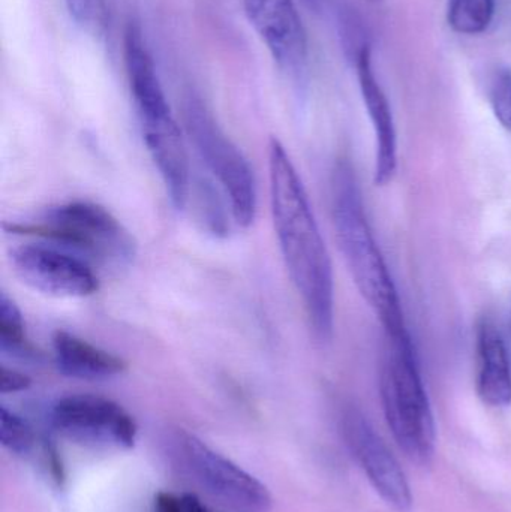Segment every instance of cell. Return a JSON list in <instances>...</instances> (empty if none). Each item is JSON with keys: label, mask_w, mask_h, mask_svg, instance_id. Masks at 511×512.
<instances>
[{"label": "cell", "mask_w": 511, "mask_h": 512, "mask_svg": "<svg viewBox=\"0 0 511 512\" xmlns=\"http://www.w3.org/2000/svg\"><path fill=\"white\" fill-rule=\"evenodd\" d=\"M30 385H32V381L29 376L18 372V370L2 367V382H0L2 394L20 393V391L27 390Z\"/></svg>", "instance_id": "44dd1931"}, {"label": "cell", "mask_w": 511, "mask_h": 512, "mask_svg": "<svg viewBox=\"0 0 511 512\" xmlns=\"http://www.w3.org/2000/svg\"><path fill=\"white\" fill-rule=\"evenodd\" d=\"M477 393L492 408L511 405V361L494 322L482 319L476 330Z\"/></svg>", "instance_id": "4fadbf2b"}, {"label": "cell", "mask_w": 511, "mask_h": 512, "mask_svg": "<svg viewBox=\"0 0 511 512\" xmlns=\"http://www.w3.org/2000/svg\"><path fill=\"white\" fill-rule=\"evenodd\" d=\"M0 442L14 456L24 457L35 447V433L30 424L6 406L0 408Z\"/></svg>", "instance_id": "e0dca14e"}, {"label": "cell", "mask_w": 511, "mask_h": 512, "mask_svg": "<svg viewBox=\"0 0 511 512\" xmlns=\"http://www.w3.org/2000/svg\"><path fill=\"white\" fill-rule=\"evenodd\" d=\"M341 427L348 450L375 492L393 510L410 511L413 495L407 475L368 418L359 409L348 406L342 414Z\"/></svg>", "instance_id": "9c48e42d"}, {"label": "cell", "mask_w": 511, "mask_h": 512, "mask_svg": "<svg viewBox=\"0 0 511 512\" xmlns=\"http://www.w3.org/2000/svg\"><path fill=\"white\" fill-rule=\"evenodd\" d=\"M332 218L339 249L360 294L374 309L386 336H404L408 330L401 298L369 225L356 174L347 161H339L333 170Z\"/></svg>", "instance_id": "7a4b0ae2"}, {"label": "cell", "mask_w": 511, "mask_h": 512, "mask_svg": "<svg viewBox=\"0 0 511 512\" xmlns=\"http://www.w3.org/2000/svg\"><path fill=\"white\" fill-rule=\"evenodd\" d=\"M269 183L273 225L285 267L315 339L327 343L335 327L332 259L302 179L278 140L270 141Z\"/></svg>", "instance_id": "6da1fadb"}, {"label": "cell", "mask_w": 511, "mask_h": 512, "mask_svg": "<svg viewBox=\"0 0 511 512\" xmlns=\"http://www.w3.org/2000/svg\"><path fill=\"white\" fill-rule=\"evenodd\" d=\"M182 499L185 512H210L209 508L194 493H186V495L182 496Z\"/></svg>", "instance_id": "603a6c76"}, {"label": "cell", "mask_w": 511, "mask_h": 512, "mask_svg": "<svg viewBox=\"0 0 511 512\" xmlns=\"http://www.w3.org/2000/svg\"><path fill=\"white\" fill-rule=\"evenodd\" d=\"M489 99L498 122L511 132V69L501 68L495 72Z\"/></svg>", "instance_id": "d6986e66"}, {"label": "cell", "mask_w": 511, "mask_h": 512, "mask_svg": "<svg viewBox=\"0 0 511 512\" xmlns=\"http://www.w3.org/2000/svg\"><path fill=\"white\" fill-rule=\"evenodd\" d=\"M0 349L9 357H35V351L26 336V324L17 304L3 292L0 298Z\"/></svg>", "instance_id": "9a60e30c"}, {"label": "cell", "mask_w": 511, "mask_h": 512, "mask_svg": "<svg viewBox=\"0 0 511 512\" xmlns=\"http://www.w3.org/2000/svg\"><path fill=\"white\" fill-rule=\"evenodd\" d=\"M303 2L306 3V5L311 6V8H317L318 0H303Z\"/></svg>", "instance_id": "cb8c5ba5"}, {"label": "cell", "mask_w": 511, "mask_h": 512, "mask_svg": "<svg viewBox=\"0 0 511 512\" xmlns=\"http://www.w3.org/2000/svg\"><path fill=\"white\" fill-rule=\"evenodd\" d=\"M144 141L161 174L162 182L177 210H183L191 198V165L188 147L171 108L138 114Z\"/></svg>", "instance_id": "8fae6325"}, {"label": "cell", "mask_w": 511, "mask_h": 512, "mask_svg": "<svg viewBox=\"0 0 511 512\" xmlns=\"http://www.w3.org/2000/svg\"><path fill=\"white\" fill-rule=\"evenodd\" d=\"M173 450L183 471L227 507L240 512H267L272 508V495L261 481L192 433L176 432Z\"/></svg>", "instance_id": "8992f818"}, {"label": "cell", "mask_w": 511, "mask_h": 512, "mask_svg": "<svg viewBox=\"0 0 511 512\" xmlns=\"http://www.w3.org/2000/svg\"><path fill=\"white\" fill-rule=\"evenodd\" d=\"M369 2H372V3H380V2H383V0H369Z\"/></svg>", "instance_id": "d4e9b609"}, {"label": "cell", "mask_w": 511, "mask_h": 512, "mask_svg": "<svg viewBox=\"0 0 511 512\" xmlns=\"http://www.w3.org/2000/svg\"><path fill=\"white\" fill-rule=\"evenodd\" d=\"M495 0H449L447 21L461 35H479L491 26Z\"/></svg>", "instance_id": "2e32d148"}, {"label": "cell", "mask_w": 511, "mask_h": 512, "mask_svg": "<svg viewBox=\"0 0 511 512\" xmlns=\"http://www.w3.org/2000/svg\"><path fill=\"white\" fill-rule=\"evenodd\" d=\"M183 120L201 162L224 192L234 222L242 228L251 227L257 218L258 189L248 159L222 131L201 99H186Z\"/></svg>", "instance_id": "5b68a950"}, {"label": "cell", "mask_w": 511, "mask_h": 512, "mask_svg": "<svg viewBox=\"0 0 511 512\" xmlns=\"http://www.w3.org/2000/svg\"><path fill=\"white\" fill-rule=\"evenodd\" d=\"M12 231L32 234L87 261L122 267L134 259L137 246L129 231L108 210L86 201L53 207L36 225H18Z\"/></svg>", "instance_id": "277c9868"}, {"label": "cell", "mask_w": 511, "mask_h": 512, "mask_svg": "<svg viewBox=\"0 0 511 512\" xmlns=\"http://www.w3.org/2000/svg\"><path fill=\"white\" fill-rule=\"evenodd\" d=\"M75 23L92 36H104L108 27L107 0H65Z\"/></svg>", "instance_id": "ac0fdd59"}, {"label": "cell", "mask_w": 511, "mask_h": 512, "mask_svg": "<svg viewBox=\"0 0 511 512\" xmlns=\"http://www.w3.org/2000/svg\"><path fill=\"white\" fill-rule=\"evenodd\" d=\"M153 512H185L183 499L177 498L173 493L158 492L155 496Z\"/></svg>", "instance_id": "7402d4cb"}, {"label": "cell", "mask_w": 511, "mask_h": 512, "mask_svg": "<svg viewBox=\"0 0 511 512\" xmlns=\"http://www.w3.org/2000/svg\"><path fill=\"white\" fill-rule=\"evenodd\" d=\"M18 279L45 295L83 298L99 289L92 262L53 243H27L11 254Z\"/></svg>", "instance_id": "ba28073f"}, {"label": "cell", "mask_w": 511, "mask_h": 512, "mask_svg": "<svg viewBox=\"0 0 511 512\" xmlns=\"http://www.w3.org/2000/svg\"><path fill=\"white\" fill-rule=\"evenodd\" d=\"M44 456L51 478L57 486H63L65 483V468H63L62 459H60L59 450L51 439H44Z\"/></svg>", "instance_id": "ffe728a7"}, {"label": "cell", "mask_w": 511, "mask_h": 512, "mask_svg": "<svg viewBox=\"0 0 511 512\" xmlns=\"http://www.w3.org/2000/svg\"><path fill=\"white\" fill-rule=\"evenodd\" d=\"M356 66L360 92L377 138L374 182L377 186H386L398 171V138L392 107L375 75L371 45L360 48L356 54Z\"/></svg>", "instance_id": "7c38bea8"}, {"label": "cell", "mask_w": 511, "mask_h": 512, "mask_svg": "<svg viewBox=\"0 0 511 512\" xmlns=\"http://www.w3.org/2000/svg\"><path fill=\"white\" fill-rule=\"evenodd\" d=\"M380 396L387 426L399 450L414 465H431L437 429L410 333L386 336Z\"/></svg>", "instance_id": "3957f363"}, {"label": "cell", "mask_w": 511, "mask_h": 512, "mask_svg": "<svg viewBox=\"0 0 511 512\" xmlns=\"http://www.w3.org/2000/svg\"><path fill=\"white\" fill-rule=\"evenodd\" d=\"M243 6L275 62L299 75L308 60V36L294 0H243Z\"/></svg>", "instance_id": "30bf717a"}, {"label": "cell", "mask_w": 511, "mask_h": 512, "mask_svg": "<svg viewBox=\"0 0 511 512\" xmlns=\"http://www.w3.org/2000/svg\"><path fill=\"white\" fill-rule=\"evenodd\" d=\"M53 355L57 370L68 378L104 381L122 375L126 370V363L119 355L98 348L68 331L54 334Z\"/></svg>", "instance_id": "5bb4252c"}, {"label": "cell", "mask_w": 511, "mask_h": 512, "mask_svg": "<svg viewBox=\"0 0 511 512\" xmlns=\"http://www.w3.org/2000/svg\"><path fill=\"white\" fill-rule=\"evenodd\" d=\"M51 426L63 438L90 447L129 450L137 441L138 427L125 408L95 394H72L54 403Z\"/></svg>", "instance_id": "52a82bcc"}]
</instances>
